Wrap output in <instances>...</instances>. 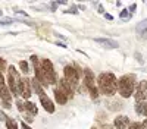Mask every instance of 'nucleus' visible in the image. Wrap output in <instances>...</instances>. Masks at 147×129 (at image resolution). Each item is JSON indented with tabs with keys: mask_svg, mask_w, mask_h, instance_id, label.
<instances>
[{
	"mask_svg": "<svg viewBox=\"0 0 147 129\" xmlns=\"http://www.w3.org/2000/svg\"><path fill=\"white\" fill-rule=\"evenodd\" d=\"M99 88L105 96H113L116 88H118V82L113 74L106 72V74H100L99 76Z\"/></svg>",
	"mask_w": 147,
	"mask_h": 129,
	"instance_id": "1",
	"label": "nucleus"
},
{
	"mask_svg": "<svg viewBox=\"0 0 147 129\" xmlns=\"http://www.w3.org/2000/svg\"><path fill=\"white\" fill-rule=\"evenodd\" d=\"M119 92L122 94V97H129L136 85H134V76L132 75H127V76H122L119 79Z\"/></svg>",
	"mask_w": 147,
	"mask_h": 129,
	"instance_id": "2",
	"label": "nucleus"
},
{
	"mask_svg": "<svg viewBox=\"0 0 147 129\" xmlns=\"http://www.w3.org/2000/svg\"><path fill=\"white\" fill-rule=\"evenodd\" d=\"M19 82H21V78L18 76V72L13 66L9 68V75H7V84H9V88L12 91L13 96H18L19 92Z\"/></svg>",
	"mask_w": 147,
	"mask_h": 129,
	"instance_id": "3",
	"label": "nucleus"
},
{
	"mask_svg": "<svg viewBox=\"0 0 147 129\" xmlns=\"http://www.w3.org/2000/svg\"><path fill=\"white\" fill-rule=\"evenodd\" d=\"M41 69L44 72V78L47 81V84H53V82L56 81V74H55V68H53L52 62L44 59V60L41 62Z\"/></svg>",
	"mask_w": 147,
	"mask_h": 129,
	"instance_id": "4",
	"label": "nucleus"
},
{
	"mask_svg": "<svg viewBox=\"0 0 147 129\" xmlns=\"http://www.w3.org/2000/svg\"><path fill=\"white\" fill-rule=\"evenodd\" d=\"M31 62L34 65V69H35V79L41 82L43 85H47V81L44 78V72H43V69L40 68V63H38V59H37V56H31Z\"/></svg>",
	"mask_w": 147,
	"mask_h": 129,
	"instance_id": "5",
	"label": "nucleus"
},
{
	"mask_svg": "<svg viewBox=\"0 0 147 129\" xmlns=\"http://www.w3.org/2000/svg\"><path fill=\"white\" fill-rule=\"evenodd\" d=\"M65 79L69 82L71 85H75L78 82V74H77V70L74 69L72 66H66L65 68Z\"/></svg>",
	"mask_w": 147,
	"mask_h": 129,
	"instance_id": "6",
	"label": "nucleus"
},
{
	"mask_svg": "<svg viewBox=\"0 0 147 129\" xmlns=\"http://www.w3.org/2000/svg\"><path fill=\"white\" fill-rule=\"evenodd\" d=\"M85 84H87V87L90 88L93 98H96V97H97V88L94 87V81H93V72H91L90 69H85Z\"/></svg>",
	"mask_w": 147,
	"mask_h": 129,
	"instance_id": "7",
	"label": "nucleus"
},
{
	"mask_svg": "<svg viewBox=\"0 0 147 129\" xmlns=\"http://www.w3.org/2000/svg\"><path fill=\"white\" fill-rule=\"evenodd\" d=\"M146 96H147V82L143 81V82H140V84H138V87L136 90V100L138 103H143L144 98H146Z\"/></svg>",
	"mask_w": 147,
	"mask_h": 129,
	"instance_id": "8",
	"label": "nucleus"
},
{
	"mask_svg": "<svg viewBox=\"0 0 147 129\" xmlns=\"http://www.w3.org/2000/svg\"><path fill=\"white\" fill-rule=\"evenodd\" d=\"M93 40L96 43L102 44L105 49H118V47H119V43L115 41V40H112V38H99V37H94Z\"/></svg>",
	"mask_w": 147,
	"mask_h": 129,
	"instance_id": "9",
	"label": "nucleus"
},
{
	"mask_svg": "<svg viewBox=\"0 0 147 129\" xmlns=\"http://www.w3.org/2000/svg\"><path fill=\"white\" fill-rule=\"evenodd\" d=\"M19 92L24 98H30L31 97V85L28 79H21L19 82Z\"/></svg>",
	"mask_w": 147,
	"mask_h": 129,
	"instance_id": "10",
	"label": "nucleus"
},
{
	"mask_svg": "<svg viewBox=\"0 0 147 129\" xmlns=\"http://www.w3.org/2000/svg\"><path fill=\"white\" fill-rule=\"evenodd\" d=\"M0 97H2L3 100V106L6 109H10V103H12V96H10V91L9 88L3 87V88H0Z\"/></svg>",
	"mask_w": 147,
	"mask_h": 129,
	"instance_id": "11",
	"label": "nucleus"
},
{
	"mask_svg": "<svg viewBox=\"0 0 147 129\" xmlns=\"http://www.w3.org/2000/svg\"><path fill=\"white\" fill-rule=\"evenodd\" d=\"M40 101H41V106L49 112V113H53L55 112V106H53V101L46 96V92H43L40 96Z\"/></svg>",
	"mask_w": 147,
	"mask_h": 129,
	"instance_id": "12",
	"label": "nucleus"
},
{
	"mask_svg": "<svg viewBox=\"0 0 147 129\" xmlns=\"http://www.w3.org/2000/svg\"><path fill=\"white\" fill-rule=\"evenodd\" d=\"M128 123H129V120H128L127 116H119V117H116V119H115L116 129H127L128 128Z\"/></svg>",
	"mask_w": 147,
	"mask_h": 129,
	"instance_id": "13",
	"label": "nucleus"
},
{
	"mask_svg": "<svg viewBox=\"0 0 147 129\" xmlns=\"http://www.w3.org/2000/svg\"><path fill=\"white\" fill-rule=\"evenodd\" d=\"M55 97H56V100H57L59 104H65L68 101V97L65 96L63 92H60L59 90H55Z\"/></svg>",
	"mask_w": 147,
	"mask_h": 129,
	"instance_id": "14",
	"label": "nucleus"
},
{
	"mask_svg": "<svg viewBox=\"0 0 147 129\" xmlns=\"http://www.w3.org/2000/svg\"><path fill=\"white\" fill-rule=\"evenodd\" d=\"M5 122H6L7 129H18V123H16L13 119H10V117H7V119H6Z\"/></svg>",
	"mask_w": 147,
	"mask_h": 129,
	"instance_id": "15",
	"label": "nucleus"
},
{
	"mask_svg": "<svg viewBox=\"0 0 147 129\" xmlns=\"http://www.w3.org/2000/svg\"><path fill=\"white\" fill-rule=\"evenodd\" d=\"M24 107H25V109H27L28 112H31L32 114H35V113H37V109H35V106H34L32 103H30V101H28V103H25V106H24Z\"/></svg>",
	"mask_w": 147,
	"mask_h": 129,
	"instance_id": "16",
	"label": "nucleus"
},
{
	"mask_svg": "<svg viewBox=\"0 0 147 129\" xmlns=\"http://www.w3.org/2000/svg\"><path fill=\"white\" fill-rule=\"evenodd\" d=\"M138 32H141V31H144V29H147V19H144V21H141L138 25H137V28H136Z\"/></svg>",
	"mask_w": 147,
	"mask_h": 129,
	"instance_id": "17",
	"label": "nucleus"
},
{
	"mask_svg": "<svg viewBox=\"0 0 147 129\" xmlns=\"http://www.w3.org/2000/svg\"><path fill=\"white\" fill-rule=\"evenodd\" d=\"M19 66H21V70H22L24 74H28V72H30V69H28V63H27L25 60H22V62L19 63Z\"/></svg>",
	"mask_w": 147,
	"mask_h": 129,
	"instance_id": "18",
	"label": "nucleus"
},
{
	"mask_svg": "<svg viewBox=\"0 0 147 129\" xmlns=\"http://www.w3.org/2000/svg\"><path fill=\"white\" fill-rule=\"evenodd\" d=\"M119 16H121V19H129V13H128V9H124V10H122L121 12V13H119Z\"/></svg>",
	"mask_w": 147,
	"mask_h": 129,
	"instance_id": "19",
	"label": "nucleus"
},
{
	"mask_svg": "<svg viewBox=\"0 0 147 129\" xmlns=\"http://www.w3.org/2000/svg\"><path fill=\"white\" fill-rule=\"evenodd\" d=\"M12 22H13L12 18H3V19H0V25H7V23H12Z\"/></svg>",
	"mask_w": 147,
	"mask_h": 129,
	"instance_id": "20",
	"label": "nucleus"
},
{
	"mask_svg": "<svg viewBox=\"0 0 147 129\" xmlns=\"http://www.w3.org/2000/svg\"><path fill=\"white\" fill-rule=\"evenodd\" d=\"M6 70V60L5 59H0V74Z\"/></svg>",
	"mask_w": 147,
	"mask_h": 129,
	"instance_id": "21",
	"label": "nucleus"
},
{
	"mask_svg": "<svg viewBox=\"0 0 147 129\" xmlns=\"http://www.w3.org/2000/svg\"><path fill=\"white\" fill-rule=\"evenodd\" d=\"M129 129H144V128H143V125H140V123H132V125L129 126Z\"/></svg>",
	"mask_w": 147,
	"mask_h": 129,
	"instance_id": "22",
	"label": "nucleus"
},
{
	"mask_svg": "<svg viewBox=\"0 0 147 129\" xmlns=\"http://www.w3.org/2000/svg\"><path fill=\"white\" fill-rule=\"evenodd\" d=\"M21 129H32L31 126H28L25 122H21Z\"/></svg>",
	"mask_w": 147,
	"mask_h": 129,
	"instance_id": "23",
	"label": "nucleus"
},
{
	"mask_svg": "<svg viewBox=\"0 0 147 129\" xmlns=\"http://www.w3.org/2000/svg\"><path fill=\"white\" fill-rule=\"evenodd\" d=\"M136 9H137V6H136V5H131V6H129V9H128V12H134Z\"/></svg>",
	"mask_w": 147,
	"mask_h": 129,
	"instance_id": "24",
	"label": "nucleus"
},
{
	"mask_svg": "<svg viewBox=\"0 0 147 129\" xmlns=\"http://www.w3.org/2000/svg\"><path fill=\"white\" fill-rule=\"evenodd\" d=\"M136 57L138 59V62H140V63H143V59H141V56H140L138 53H136Z\"/></svg>",
	"mask_w": 147,
	"mask_h": 129,
	"instance_id": "25",
	"label": "nucleus"
},
{
	"mask_svg": "<svg viewBox=\"0 0 147 129\" xmlns=\"http://www.w3.org/2000/svg\"><path fill=\"white\" fill-rule=\"evenodd\" d=\"M57 3H59V5H66L65 0H57Z\"/></svg>",
	"mask_w": 147,
	"mask_h": 129,
	"instance_id": "26",
	"label": "nucleus"
},
{
	"mask_svg": "<svg viewBox=\"0 0 147 129\" xmlns=\"http://www.w3.org/2000/svg\"><path fill=\"white\" fill-rule=\"evenodd\" d=\"M105 18H106V19H109V21H112V19H113V18H112V16H110V15H107V13H106V15H105Z\"/></svg>",
	"mask_w": 147,
	"mask_h": 129,
	"instance_id": "27",
	"label": "nucleus"
},
{
	"mask_svg": "<svg viewBox=\"0 0 147 129\" xmlns=\"http://www.w3.org/2000/svg\"><path fill=\"white\" fill-rule=\"evenodd\" d=\"M97 9H99V12H103V6L100 5V6H97Z\"/></svg>",
	"mask_w": 147,
	"mask_h": 129,
	"instance_id": "28",
	"label": "nucleus"
},
{
	"mask_svg": "<svg viewBox=\"0 0 147 129\" xmlns=\"http://www.w3.org/2000/svg\"><path fill=\"white\" fill-rule=\"evenodd\" d=\"M143 38H147V32H146V34H143Z\"/></svg>",
	"mask_w": 147,
	"mask_h": 129,
	"instance_id": "29",
	"label": "nucleus"
},
{
	"mask_svg": "<svg viewBox=\"0 0 147 129\" xmlns=\"http://www.w3.org/2000/svg\"><path fill=\"white\" fill-rule=\"evenodd\" d=\"M144 126H146V128H147V119H146V120H144Z\"/></svg>",
	"mask_w": 147,
	"mask_h": 129,
	"instance_id": "30",
	"label": "nucleus"
},
{
	"mask_svg": "<svg viewBox=\"0 0 147 129\" xmlns=\"http://www.w3.org/2000/svg\"><path fill=\"white\" fill-rule=\"evenodd\" d=\"M144 114H146V116H147V106H146V113H144Z\"/></svg>",
	"mask_w": 147,
	"mask_h": 129,
	"instance_id": "31",
	"label": "nucleus"
}]
</instances>
